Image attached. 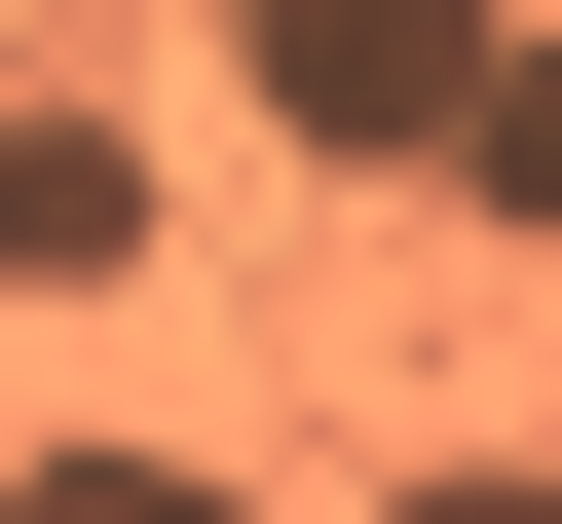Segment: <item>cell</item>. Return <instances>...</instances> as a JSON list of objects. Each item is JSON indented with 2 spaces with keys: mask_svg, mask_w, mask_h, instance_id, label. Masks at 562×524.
<instances>
[{
  "mask_svg": "<svg viewBox=\"0 0 562 524\" xmlns=\"http://www.w3.org/2000/svg\"><path fill=\"white\" fill-rule=\"evenodd\" d=\"M375 524H562V449H375Z\"/></svg>",
  "mask_w": 562,
  "mask_h": 524,
  "instance_id": "cell-5",
  "label": "cell"
},
{
  "mask_svg": "<svg viewBox=\"0 0 562 524\" xmlns=\"http://www.w3.org/2000/svg\"><path fill=\"white\" fill-rule=\"evenodd\" d=\"M150 262H188L150 113H0V300H150Z\"/></svg>",
  "mask_w": 562,
  "mask_h": 524,
  "instance_id": "cell-2",
  "label": "cell"
},
{
  "mask_svg": "<svg viewBox=\"0 0 562 524\" xmlns=\"http://www.w3.org/2000/svg\"><path fill=\"white\" fill-rule=\"evenodd\" d=\"M0 524H262L188 412H38V449H0Z\"/></svg>",
  "mask_w": 562,
  "mask_h": 524,
  "instance_id": "cell-3",
  "label": "cell"
},
{
  "mask_svg": "<svg viewBox=\"0 0 562 524\" xmlns=\"http://www.w3.org/2000/svg\"><path fill=\"white\" fill-rule=\"evenodd\" d=\"M525 76V0H225V113L301 187H450V113Z\"/></svg>",
  "mask_w": 562,
  "mask_h": 524,
  "instance_id": "cell-1",
  "label": "cell"
},
{
  "mask_svg": "<svg viewBox=\"0 0 562 524\" xmlns=\"http://www.w3.org/2000/svg\"><path fill=\"white\" fill-rule=\"evenodd\" d=\"M450 187H487V225H562V38H525V76L450 113Z\"/></svg>",
  "mask_w": 562,
  "mask_h": 524,
  "instance_id": "cell-4",
  "label": "cell"
}]
</instances>
